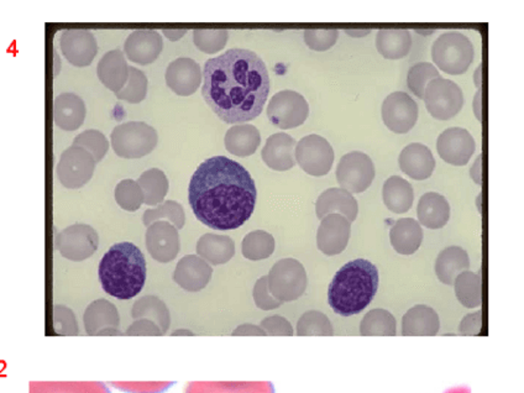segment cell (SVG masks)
Returning <instances> with one entry per match:
<instances>
[{
    "label": "cell",
    "instance_id": "1",
    "mask_svg": "<svg viewBox=\"0 0 524 393\" xmlns=\"http://www.w3.org/2000/svg\"><path fill=\"white\" fill-rule=\"evenodd\" d=\"M202 78L203 98L224 123H248L264 111L270 77L265 62L250 50H227L211 58L203 67Z\"/></svg>",
    "mask_w": 524,
    "mask_h": 393
},
{
    "label": "cell",
    "instance_id": "2",
    "mask_svg": "<svg viewBox=\"0 0 524 393\" xmlns=\"http://www.w3.org/2000/svg\"><path fill=\"white\" fill-rule=\"evenodd\" d=\"M258 189L251 174L226 156L203 161L193 173L189 201L196 220L211 229L234 230L250 220Z\"/></svg>",
    "mask_w": 524,
    "mask_h": 393
},
{
    "label": "cell",
    "instance_id": "3",
    "mask_svg": "<svg viewBox=\"0 0 524 393\" xmlns=\"http://www.w3.org/2000/svg\"><path fill=\"white\" fill-rule=\"evenodd\" d=\"M379 289V270L365 258L349 261L333 277L328 289V304L336 314H360L373 302Z\"/></svg>",
    "mask_w": 524,
    "mask_h": 393
},
{
    "label": "cell",
    "instance_id": "4",
    "mask_svg": "<svg viewBox=\"0 0 524 393\" xmlns=\"http://www.w3.org/2000/svg\"><path fill=\"white\" fill-rule=\"evenodd\" d=\"M98 276L105 293L120 301H127L136 297L145 285V258L133 243H118L102 258Z\"/></svg>",
    "mask_w": 524,
    "mask_h": 393
},
{
    "label": "cell",
    "instance_id": "5",
    "mask_svg": "<svg viewBox=\"0 0 524 393\" xmlns=\"http://www.w3.org/2000/svg\"><path fill=\"white\" fill-rule=\"evenodd\" d=\"M475 56L473 43L469 37L458 31H449L435 40L432 46V58L435 67L458 76L469 70Z\"/></svg>",
    "mask_w": 524,
    "mask_h": 393
},
{
    "label": "cell",
    "instance_id": "6",
    "mask_svg": "<svg viewBox=\"0 0 524 393\" xmlns=\"http://www.w3.org/2000/svg\"><path fill=\"white\" fill-rule=\"evenodd\" d=\"M111 142L119 158H142L158 146V131L143 121H129L114 127Z\"/></svg>",
    "mask_w": 524,
    "mask_h": 393
},
{
    "label": "cell",
    "instance_id": "7",
    "mask_svg": "<svg viewBox=\"0 0 524 393\" xmlns=\"http://www.w3.org/2000/svg\"><path fill=\"white\" fill-rule=\"evenodd\" d=\"M268 289L281 304L293 302L304 296L308 286L304 265L296 258H282L271 268L267 276Z\"/></svg>",
    "mask_w": 524,
    "mask_h": 393
},
{
    "label": "cell",
    "instance_id": "8",
    "mask_svg": "<svg viewBox=\"0 0 524 393\" xmlns=\"http://www.w3.org/2000/svg\"><path fill=\"white\" fill-rule=\"evenodd\" d=\"M423 101L435 119L451 120L460 113L465 99L463 90L457 83L439 77L430 81L426 87Z\"/></svg>",
    "mask_w": 524,
    "mask_h": 393
},
{
    "label": "cell",
    "instance_id": "9",
    "mask_svg": "<svg viewBox=\"0 0 524 393\" xmlns=\"http://www.w3.org/2000/svg\"><path fill=\"white\" fill-rule=\"evenodd\" d=\"M310 115V105L301 93L281 90L267 105V118L274 127L289 130L301 127Z\"/></svg>",
    "mask_w": 524,
    "mask_h": 393
},
{
    "label": "cell",
    "instance_id": "10",
    "mask_svg": "<svg viewBox=\"0 0 524 393\" xmlns=\"http://www.w3.org/2000/svg\"><path fill=\"white\" fill-rule=\"evenodd\" d=\"M375 174V166L370 156L360 151L343 156L335 171L340 189L351 195L366 191L373 185Z\"/></svg>",
    "mask_w": 524,
    "mask_h": 393
},
{
    "label": "cell",
    "instance_id": "11",
    "mask_svg": "<svg viewBox=\"0 0 524 393\" xmlns=\"http://www.w3.org/2000/svg\"><path fill=\"white\" fill-rule=\"evenodd\" d=\"M295 156L298 166L311 176H326L332 170L334 150L323 136L312 134L302 137L296 145Z\"/></svg>",
    "mask_w": 524,
    "mask_h": 393
},
{
    "label": "cell",
    "instance_id": "12",
    "mask_svg": "<svg viewBox=\"0 0 524 393\" xmlns=\"http://www.w3.org/2000/svg\"><path fill=\"white\" fill-rule=\"evenodd\" d=\"M96 160L86 150L71 146L61 155L58 176L67 189H80L92 179Z\"/></svg>",
    "mask_w": 524,
    "mask_h": 393
},
{
    "label": "cell",
    "instance_id": "13",
    "mask_svg": "<svg viewBox=\"0 0 524 393\" xmlns=\"http://www.w3.org/2000/svg\"><path fill=\"white\" fill-rule=\"evenodd\" d=\"M381 114L383 123L392 133L407 134L416 127L418 104L407 93H391L382 103Z\"/></svg>",
    "mask_w": 524,
    "mask_h": 393
},
{
    "label": "cell",
    "instance_id": "14",
    "mask_svg": "<svg viewBox=\"0 0 524 393\" xmlns=\"http://www.w3.org/2000/svg\"><path fill=\"white\" fill-rule=\"evenodd\" d=\"M436 150L442 160L447 164L453 166H465L475 154L476 143L466 129L451 127L439 135Z\"/></svg>",
    "mask_w": 524,
    "mask_h": 393
},
{
    "label": "cell",
    "instance_id": "15",
    "mask_svg": "<svg viewBox=\"0 0 524 393\" xmlns=\"http://www.w3.org/2000/svg\"><path fill=\"white\" fill-rule=\"evenodd\" d=\"M351 223L340 214H329L320 221L317 232V246L327 257L342 254L349 244Z\"/></svg>",
    "mask_w": 524,
    "mask_h": 393
},
{
    "label": "cell",
    "instance_id": "16",
    "mask_svg": "<svg viewBox=\"0 0 524 393\" xmlns=\"http://www.w3.org/2000/svg\"><path fill=\"white\" fill-rule=\"evenodd\" d=\"M146 248L152 258L166 264L176 258L181 249L179 230L166 220H158L148 227Z\"/></svg>",
    "mask_w": 524,
    "mask_h": 393
},
{
    "label": "cell",
    "instance_id": "17",
    "mask_svg": "<svg viewBox=\"0 0 524 393\" xmlns=\"http://www.w3.org/2000/svg\"><path fill=\"white\" fill-rule=\"evenodd\" d=\"M60 48L66 60L76 67L92 64L98 52L95 35L86 29H68L62 33Z\"/></svg>",
    "mask_w": 524,
    "mask_h": 393
},
{
    "label": "cell",
    "instance_id": "18",
    "mask_svg": "<svg viewBox=\"0 0 524 393\" xmlns=\"http://www.w3.org/2000/svg\"><path fill=\"white\" fill-rule=\"evenodd\" d=\"M98 245V235L93 227L76 224L58 235V250L65 258L73 261L84 260L93 255Z\"/></svg>",
    "mask_w": 524,
    "mask_h": 393
},
{
    "label": "cell",
    "instance_id": "19",
    "mask_svg": "<svg viewBox=\"0 0 524 393\" xmlns=\"http://www.w3.org/2000/svg\"><path fill=\"white\" fill-rule=\"evenodd\" d=\"M165 78H166L168 89L176 93L177 96H192L201 86V66L192 58H177V60L168 65Z\"/></svg>",
    "mask_w": 524,
    "mask_h": 393
},
{
    "label": "cell",
    "instance_id": "20",
    "mask_svg": "<svg viewBox=\"0 0 524 393\" xmlns=\"http://www.w3.org/2000/svg\"><path fill=\"white\" fill-rule=\"evenodd\" d=\"M164 49V40L155 30H135L127 36L124 52L134 64L149 65L158 60Z\"/></svg>",
    "mask_w": 524,
    "mask_h": 393
},
{
    "label": "cell",
    "instance_id": "21",
    "mask_svg": "<svg viewBox=\"0 0 524 393\" xmlns=\"http://www.w3.org/2000/svg\"><path fill=\"white\" fill-rule=\"evenodd\" d=\"M296 140L286 133H277L266 140L261 156L265 165L271 170L285 171L291 170L296 165Z\"/></svg>",
    "mask_w": 524,
    "mask_h": 393
},
{
    "label": "cell",
    "instance_id": "22",
    "mask_svg": "<svg viewBox=\"0 0 524 393\" xmlns=\"http://www.w3.org/2000/svg\"><path fill=\"white\" fill-rule=\"evenodd\" d=\"M399 168L412 180H428L435 170V158L428 146L420 143H410L398 158Z\"/></svg>",
    "mask_w": 524,
    "mask_h": 393
},
{
    "label": "cell",
    "instance_id": "23",
    "mask_svg": "<svg viewBox=\"0 0 524 393\" xmlns=\"http://www.w3.org/2000/svg\"><path fill=\"white\" fill-rule=\"evenodd\" d=\"M213 268L196 255L181 258L174 270L173 280L177 285L189 292H198L208 285Z\"/></svg>",
    "mask_w": 524,
    "mask_h": 393
},
{
    "label": "cell",
    "instance_id": "24",
    "mask_svg": "<svg viewBox=\"0 0 524 393\" xmlns=\"http://www.w3.org/2000/svg\"><path fill=\"white\" fill-rule=\"evenodd\" d=\"M316 214L320 220L329 214H340L352 223L358 214V201L345 189H329L317 199Z\"/></svg>",
    "mask_w": 524,
    "mask_h": 393
},
{
    "label": "cell",
    "instance_id": "25",
    "mask_svg": "<svg viewBox=\"0 0 524 393\" xmlns=\"http://www.w3.org/2000/svg\"><path fill=\"white\" fill-rule=\"evenodd\" d=\"M441 329V320L432 307L417 304L402 318V335L435 336Z\"/></svg>",
    "mask_w": 524,
    "mask_h": 393
},
{
    "label": "cell",
    "instance_id": "26",
    "mask_svg": "<svg viewBox=\"0 0 524 393\" xmlns=\"http://www.w3.org/2000/svg\"><path fill=\"white\" fill-rule=\"evenodd\" d=\"M418 223L427 229H442L451 220V204L444 196L428 192L420 196L417 207Z\"/></svg>",
    "mask_w": 524,
    "mask_h": 393
},
{
    "label": "cell",
    "instance_id": "27",
    "mask_svg": "<svg viewBox=\"0 0 524 393\" xmlns=\"http://www.w3.org/2000/svg\"><path fill=\"white\" fill-rule=\"evenodd\" d=\"M86 104L74 93H62L54 101V121L62 130L73 131L86 119Z\"/></svg>",
    "mask_w": 524,
    "mask_h": 393
},
{
    "label": "cell",
    "instance_id": "28",
    "mask_svg": "<svg viewBox=\"0 0 524 393\" xmlns=\"http://www.w3.org/2000/svg\"><path fill=\"white\" fill-rule=\"evenodd\" d=\"M96 74L99 81L112 92L118 93L126 86L127 74H129V66H127V58L120 50H112L107 52L98 66H96Z\"/></svg>",
    "mask_w": 524,
    "mask_h": 393
},
{
    "label": "cell",
    "instance_id": "29",
    "mask_svg": "<svg viewBox=\"0 0 524 393\" xmlns=\"http://www.w3.org/2000/svg\"><path fill=\"white\" fill-rule=\"evenodd\" d=\"M422 226L413 218H402L393 224L389 242L399 255L410 257L418 251L423 242Z\"/></svg>",
    "mask_w": 524,
    "mask_h": 393
},
{
    "label": "cell",
    "instance_id": "30",
    "mask_svg": "<svg viewBox=\"0 0 524 393\" xmlns=\"http://www.w3.org/2000/svg\"><path fill=\"white\" fill-rule=\"evenodd\" d=\"M470 258L460 246H449L436 258L435 270L436 277L444 285L453 286L458 274L469 271Z\"/></svg>",
    "mask_w": 524,
    "mask_h": 393
},
{
    "label": "cell",
    "instance_id": "31",
    "mask_svg": "<svg viewBox=\"0 0 524 393\" xmlns=\"http://www.w3.org/2000/svg\"><path fill=\"white\" fill-rule=\"evenodd\" d=\"M224 143L230 154L238 158H248L254 155L260 146V131L250 124H239L227 131Z\"/></svg>",
    "mask_w": 524,
    "mask_h": 393
},
{
    "label": "cell",
    "instance_id": "32",
    "mask_svg": "<svg viewBox=\"0 0 524 393\" xmlns=\"http://www.w3.org/2000/svg\"><path fill=\"white\" fill-rule=\"evenodd\" d=\"M196 254L208 264L223 265L232 260L235 244L229 236L204 234L196 243Z\"/></svg>",
    "mask_w": 524,
    "mask_h": 393
},
{
    "label": "cell",
    "instance_id": "33",
    "mask_svg": "<svg viewBox=\"0 0 524 393\" xmlns=\"http://www.w3.org/2000/svg\"><path fill=\"white\" fill-rule=\"evenodd\" d=\"M382 199L386 208L392 213H407L414 202L413 187L402 177L391 176L383 183Z\"/></svg>",
    "mask_w": 524,
    "mask_h": 393
},
{
    "label": "cell",
    "instance_id": "34",
    "mask_svg": "<svg viewBox=\"0 0 524 393\" xmlns=\"http://www.w3.org/2000/svg\"><path fill=\"white\" fill-rule=\"evenodd\" d=\"M376 49L388 60H401L410 54L411 33L405 29H381L377 33Z\"/></svg>",
    "mask_w": 524,
    "mask_h": 393
},
{
    "label": "cell",
    "instance_id": "35",
    "mask_svg": "<svg viewBox=\"0 0 524 393\" xmlns=\"http://www.w3.org/2000/svg\"><path fill=\"white\" fill-rule=\"evenodd\" d=\"M185 393H274V385L267 381L249 382H189Z\"/></svg>",
    "mask_w": 524,
    "mask_h": 393
},
{
    "label": "cell",
    "instance_id": "36",
    "mask_svg": "<svg viewBox=\"0 0 524 393\" xmlns=\"http://www.w3.org/2000/svg\"><path fill=\"white\" fill-rule=\"evenodd\" d=\"M453 286L458 301L467 310H475L482 304V274L465 271L455 279Z\"/></svg>",
    "mask_w": 524,
    "mask_h": 393
},
{
    "label": "cell",
    "instance_id": "37",
    "mask_svg": "<svg viewBox=\"0 0 524 393\" xmlns=\"http://www.w3.org/2000/svg\"><path fill=\"white\" fill-rule=\"evenodd\" d=\"M360 334L363 336H396L397 320L389 311L377 308L365 314L360 323Z\"/></svg>",
    "mask_w": 524,
    "mask_h": 393
},
{
    "label": "cell",
    "instance_id": "38",
    "mask_svg": "<svg viewBox=\"0 0 524 393\" xmlns=\"http://www.w3.org/2000/svg\"><path fill=\"white\" fill-rule=\"evenodd\" d=\"M137 185L142 189L143 203L148 205L160 204L168 192L166 174L158 168L145 171L137 181Z\"/></svg>",
    "mask_w": 524,
    "mask_h": 393
},
{
    "label": "cell",
    "instance_id": "39",
    "mask_svg": "<svg viewBox=\"0 0 524 393\" xmlns=\"http://www.w3.org/2000/svg\"><path fill=\"white\" fill-rule=\"evenodd\" d=\"M242 251L248 260H265L274 254V236L264 230H255V232L249 233L243 240Z\"/></svg>",
    "mask_w": 524,
    "mask_h": 393
},
{
    "label": "cell",
    "instance_id": "40",
    "mask_svg": "<svg viewBox=\"0 0 524 393\" xmlns=\"http://www.w3.org/2000/svg\"><path fill=\"white\" fill-rule=\"evenodd\" d=\"M31 393H111L101 382H36Z\"/></svg>",
    "mask_w": 524,
    "mask_h": 393
},
{
    "label": "cell",
    "instance_id": "41",
    "mask_svg": "<svg viewBox=\"0 0 524 393\" xmlns=\"http://www.w3.org/2000/svg\"><path fill=\"white\" fill-rule=\"evenodd\" d=\"M161 220H166L168 223L171 221L177 230L182 229L186 221L185 209L180 203L166 201L158 204V207L148 209L143 217V224L146 227Z\"/></svg>",
    "mask_w": 524,
    "mask_h": 393
},
{
    "label": "cell",
    "instance_id": "42",
    "mask_svg": "<svg viewBox=\"0 0 524 393\" xmlns=\"http://www.w3.org/2000/svg\"><path fill=\"white\" fill-rule=\"evenodd\" d=\"M299 336H332L334 329L329 318L322 312L310 311L299 318L297 323Z\"/></svg>",
    "mask_w": 524,
    "mask_h": 393
},
{
    "label": "cell",
    "instance_id": "43",
    "mask_svg": "<svg viewBox=\"0 0 524 393\" xmlns=\"http://www.w3.org/2000/svg\"><path fill=\"white\" fill-rule=\"evenodd\" d=\"M148 95V77L145 76L143 71L137 70L136 67H130L129 74L126 86L120 92L115 93L118 99L131 103V104H137L143 102Z\"/></svg>",
    "mask_w": 524,
    "mask_h": 393
},
{
    "label": "cell",
    "instance_id": "44",
    "mask_svg": "<svg viewBox=\"0 0 524 393\" xmlns=\"http://www.w3.org/2000/svg\"><path fill=\"white\" fill-rule=\"evenodd\" d=\"M441 77L438 68L429 62H420L412 66L407 74V86L411 92L420 99H423L424 90L430 81Z\"/></svg>",
    "mask_w": 524,
    "mask_h": 393
},
{
    "label": "cell",
    "instance_id": "45",
    "mask_svg": "<svg viewBox=\"0 0 524 393\" xmlns=\"http://www.w3.org/2000/svg\"><path fill=\"white\" fill-rule=\"evenodd\" d=\"M143 314L151 316L152 320L158 323L161 332L166 333L168 327H170V312H168L166 304L160 298L150 296V297L140 299L135 308H134V317L137 318L143 316Z\"/></svg>",
    "mask_w": 524,
    "mask_h": 393
},
{
    "label": "cell",
    "instance_id": "46",
    "mask_svg": "<svg viewBox=\"0 0 524 393\" xmlns=\"http://www.w3.org/2000/svg\"><path fill=\"white\" fill-rule=\"evenodd\" d=\"M229 33L226 29H196L193 31L196 48L204 54L213 55L226 48Z\"/></svg>",
    "mask_w": 524,
    "mask_h": 393
},
{
    "label": "cell",
    "instance_id": "47",
    "mask_svg": "<svg viewBox=\"0 0 524 393\" xmlns=\"http://www.w3.org/2000/svg\"><path fill=\"white\" fill-rule=\"evenodd\" d=\"M73 146L86 150L87 152L93 156L96 162H99L107 155L109 142L101 131L89 129L74 137Z\"/></svg>",
    "mask_w": 524,
    "mask_h": 393
},
{
    "label": "cell",
    "instance_id": "48",
    "mask_svg": "<svg viewBox=\"0 0 524 393\" xmlns=\"http://www.w3.org/2000/svg\"><path fill=\"white\" fill-rule=\"evenodd\" d=\"M115 198L121 208L129 212L137 211L143 203L142 189L133 180L121 181L115 189Z\"/></svg>",
    "mask_w": 524,
    "mask_h": 393
},
{
    "label": "cell",
    "instance_id": "49",
    "mask_svg": "<svg viewBox=\"0 0 524 393\" xmlns=\"http://www.w3.org/2000/svg\"><path fill=\"white\" fill-rule=\"evenodd\" d=\"M339 31L335 29H308L304 31L305 45L313 51H328L338 42Z\"/></svg>",
    "mask_w": 524,
    "mask_h": 393
},
{
    "label": "cell",
    "instance_id": "50",
    "mask_svg": "<svg viewBox=\"0 0 524 393\" xmlns=\"http://www.w3.org/2000/svg\"><path fill=\"white\" fill-rule=\"evenodd\" d=\"M254 301L257 307L260 308L262 311L276 310V308H279L280 305L282 304L271 295L267 285V276L261 277V279L255 283Z\"/></svg>",
    "mask_w": 524,
    "mask_h": 393
},
{
    "label": "cell",
    "instance_id": "51",
    "mask_svg": "<svg viewBox=\"0 0 524 393\" xmlns=\"http://www.w3.org/2000/svg\"><path fill=\"white\" fill-rule=\"evenodd\" d=\"M260 327L266 333V335L268 334V335L273 336H292L295 334L291 323L286 318L281 316L265 318Z\"/></svg>",
    "mask_w": 524,
    "mask_h": 393
},
{
    "label": "cell",
    "instance_id": "52",
    "mask_svg": "<svg viewBox=\"0 0 524 393\" xmlns=\"http://www.w3.org/2000/svg\"><path fill=\"white\" fill-rule=\"evenodd\" d=\"M114 385L134 393H161L171 388L173 382L114 383Z\"/></svg>",
    "mask_w": 524,
    "mask_h": 393
},
{
    "label": "cell",
    "instance_id": "53",
    "mask_svg": "<svg viewBox=\"0 0 524 393\" xmlns=\"http://www.w3.org/2000/svg\"><path fill=\"white\" fill-rule=\"evenodd\" d=\"M482 327V312L477 311L474 313L466 314L458 326V333L461 335H477Z\"/></svg>",
    "mask_w": 524,
    "mask_h": 393
},
{
    "label": "cell",
    "instance_id": "54",
    "mask_svg": "<svg viewBox=\"0 0 524 393\" xmlns=\"http://www.w3.org/2000/svg\"><path fill=\"white\" fill-rule=\"evenodd\" d=\"M233 335H254V336H265L266 333L264 332L261 327L254 326V324H243L236 328L233 332Z\"/></svg>",
    "mask_w": 524,
    "mask_h": 393
},
{
    "label": "cell",
    "instance_id": "55",
    "mask_svg": "<svg viewBox=\"0 0 524 393\" xmlns=\"http://www.w3.org/2000/svg\"><path fill=\"white\" fill-rule=\"evenodd\" d=\"M470 176L476 185H482V155H480L470 168Z\"/></svg>",
    "mask_w": 524,
    "mask_h": 393
},
{
    "label": "cell",
    "instance_id": "56",
    "mask_svg": "<svg viewBox=\"0 0 524 393\" xmlns=\"http://www.w3.org/2000/svg\"><path fill=\"white\" fill-rule=\"evenodd\" d=\"M482 89H479V92L476 93L475 98H474L473 107H474V113H475V117L477 120L482 121Z\"/></svg>",
    "mask_w": 524,
    "mask_h": 393
},
{
    "label": "cell",
    "instance_id": "57",
    "mask_svg": "<svg viewBox=\"0 0 524 393\" xmlns=\"http://www.w3.org/2000/svg\"><path fill=\"white\" fill-rule=\"evenodd\" d=\"M162 33H164L171 42H177V40H180L181 37L185 35L186 30H164Z\"/></svg>",
    "mask_w": 524,
    "mask_h": 393
},
{
    "label": "cell",
    "instance_id": "58",
    "mask_svg": "<svg viewBox=\"0 0 524 393\" xmlns=\"http://www.w3.org/2000/svg\"><path fill=\"white\" fill-rule=\"evenodd\" d=\"M482 66L480 65L479 68H477V71L475 72V74H474V81H475L477 89H482Z\"/></svg>",
    "mask_w": 524,
    "mask_h": 393
},
{
    "label": "cell",
    "instance_id": "59",
    "mask_svg": "<svg viewBox=\"0 0 524 393\" xmlns=\"http://www.w3.org/2000/svg\"><path fill=\"white\" fill-rule=\"evenodd\" d=\"M346 33L349 34V35L354 36V37H363L364 35H367V34L371 33V30H349L346 31Z\"/></svg>",
    "mask_w": 524,
    "mask_h": 393
},
{
    "label": "cell",
    "instance_id": "60",
    "mask_svg": "<svg viewBox=\"0 0 524 393\" xmlns=\"http://www.w3.org/2000/svg\"><path fill=\"white\" fill-rule=\"evenodd\" d=\"M173 335H195V334L189 332V330L181 329L177 330V332H174Z\"/></svg>",
    "mask_w": 524,
    "mask_h": 393
}]
</instances>
